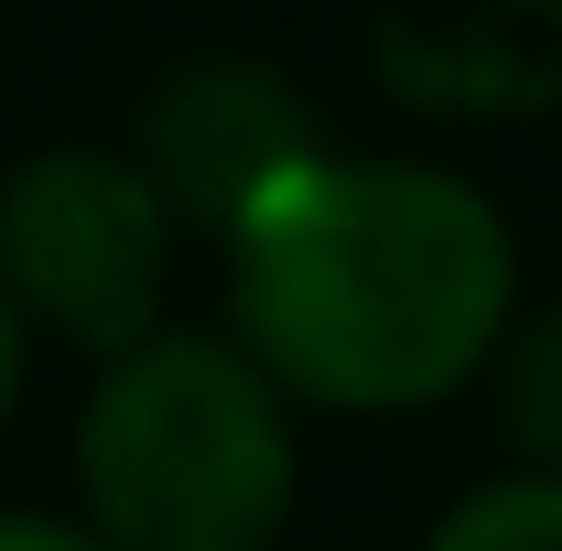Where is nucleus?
Listing matches in <instances>:
<instances>
[{
    "label": "nucleus",
    "instance_id": "1",
    "mask_svg": "<svg viewBox=\"0 0 562 551\" xmlns=\"http://www.w3.org/2000/svg\"><path fill=\"white\" fill-rule=\"evenodd\" d=\"M238 357L292 412H432L519 314V227L487 184L390 151H314L227 238Z\"/></svg>",
    "mask_w": 562,
    "mask_h": 551
},
{
    "label": "nucleus",
    "instance_id": "2",
    "mask_svg": "<svg viewBox=\"0 0 562 551\" xmlns=\"http://www.w3.org/2000/svg\"><path fill=\"white\" fill-rule=\"evenodd\" d=\"M76 497L109 551H281L303 497L292 401L227 336H140L76 412Z\"/></svg>",
    "mask_w": 562,
    "mask_h": 551
},
{
    "label": "nucleus",
    "instance_id": "3",
    "mask_svg": "<svg viewBox=\"0 0 562 551\" xmlns=\"http://www.w3.org/2000/svg\"><path fill=\"white\" fill-rule=\"evenodd\" d=\"M173 238L184 227L109 140H44L0 173V292H11L22 336L44 325L98 368L131 357L140 336H162Z\"/></svg>",
    "mask_w": 562,
    "mask_h": 551
},
{
    "label": "nucleus",
    "instance_id": "4",
    "mask_svg": "<svg viewBox=\"0 0 562 551\" xmlns=\"http://www.w3.org/2000/svg\"><path fill=\"white\" fill-rule=\"evenodd\" d=\"M120 151L140 162V184L162 195L173 227L227 238L281 173H303L325 151V131H314V98L292 87V66L206 44V55H173V66L140 76V109H131Z\"/></svg>",
    "mask_w": 562,
    "mask_h": 551
},
{
    "label": "nucleus",
    "instance_id": "5",
    "mask_svg": "<svg viewBox=\"0 0 562 551\" xmlns=\"http://www.w3.org/2000/svg\"><path fill=\"white\" fill-rule=\"evenodd\" d=\"M379 87L401 109L443 120H530L562 98V11L552 0H508V11H390L368 22Z\"/></svg>",
    "mask_w": 562,
    "mask_h": 551
},
{
    "label": "nucleus",
    "instance_id": "6",
    "mask_svg": "<svg viewBox=\"0 0 562 551\" xmlns=\"http://www.w3.org/2000/svg\"><path fill=\"white\" fill-rule=\"evenodd\" d=\"M487 432L508 443V476H562V292L508 314L497 357L476 368Z\"/></svg>",
    "mask_w": 562,
    "mask_h": 551
},
{
    "label": "nucleus",
    "instance_id": "7",
    "mask_svg": "<svg viewBox=\"0 0 562 551\" xmlns=\"http://www.w3.org/2000/svg\"><path fill=\"white\" fill-rule=\"evenodd\" d=\"M422 551H562V476H487L465 486Z\"/></svg>",
    "mask_w": 562,
    "mask_h": 551
},
{
    "label": "nucleus",
    "instance_id": "8",
    "mask_svg": "<svg viewBox=\"0 0 562 551\" xmlns=\"http://www.w3.org/2000/svg\"><path fill=\"white\" fill-rule=\"evenodd\" d=\"M0 551H109L87 519H44V508H0Z\"/></svg>",
    "mask_w": 562,
    "mask_h": 551
},
{
    "label": "nucleus",
    "instance_id": "9",
    "mask_svg": "<svg viewBox=\"0 0 562 551\" xmlns=\"http://www.w3.org/2000/svg\"><path fill=\"white\" fill-rule=\"evenodd\" d=\"M22 401V314H11V292H0V421Z\"/></svg>",
    "mask_w": 562,
    "mask_h": 551
}]
</instances>
